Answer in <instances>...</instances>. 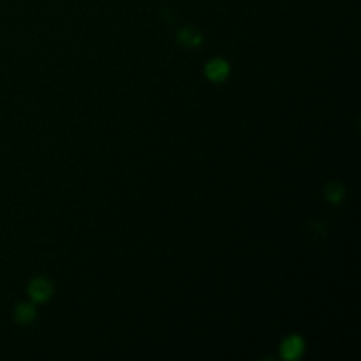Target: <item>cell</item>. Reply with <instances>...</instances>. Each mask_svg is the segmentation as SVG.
Listing matches in <instances>:
<instances>
[{
    "label": "cell",
    "instance_id": "1",
    "mask_svg": "<svg viewBox=\"0 0 361 361\" xmlns=\"http://www.w3.org/2000/svg\"><path fill=\"white\" fill-rule=\"evenodd\" d=\"M28 295L34 303H44L53 296V282L46 277L32 279L28 284Z\"/></svg>",
    "mask_w": 361,
    "mask_h": 361
},
{
    "label": "cell",
    "instance_id": "2",
    "mask_svg": "<svg viewBox=\"0 0 361 361\" xmlns=\"http://www.w3.org/2000/svg\"><path fill=\"white\" fill-rule=\"evenodd\" d=\"M305 351V342L300 335H289L281 345V356L284 360H298Z\"/></svg>",
    "mask_w": 361,
    "mask_h": 361
},
{
    "label": "cell",
    "instance_id": "3",
    "mask_svg": "<svg viewBox=\"0 0 361 361\" xmlns=\"http://www.w3.org/2000/svg\"><path fill=\"white\" fill-rule=\"evenodd\" d=\"M204 74L214 83H221L229 76V63L224 59H212L204 67Z\"/></svg>",
    "mask_w": 361,
    "mask_h": 361
},
{
    "label": "cell",
    "instance_id": "4",
    "mask_svg": "<svg viewBox=\"0 0 361 361\" xmlns=\"http://www.w3.org/2000/svg\"><path fill=\"white\" fill-rule=\"evenodd\" d=\"M176 41L183 46V48H197L203 42V34L192 27H185L176 34Z\"/></svg>",
    "mask_w": 361,
    "mask_h": 361
},
{
    "label": "cell",
    "instance_id": "5",
    "mask_svg": "<svg viewBox=\"0 0 361 361\" xmlns=\"http://www.w3.org/2000/svg\"><path fill=\"white\" fill-rule=\"evenodd\" d=\"M35 319V307L32 303H20L14 310V321L18 324H30Z\"/></svg>",
    "mask_w": 361,
    "mask_h": 361
},
{
    "label": "cell",
    "instance_id": "6",
    "mask_svg": "<svg viewBox=\"0 0 361 361\" xmlns=\"http://www.w3.org/2000/svg\"><path fill=\"white\" fill-rule=\"evenodd\" d=\"M324 194H326V200L330 201V203L337 204V203H341L342 200H344L345 189H344V185H342L341 182H330V183H328L326 190H324Z\"/></svg>",
    "mask_w": 361,
    "mask_h": 361
}]
</instances>
